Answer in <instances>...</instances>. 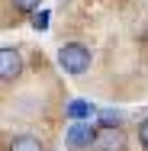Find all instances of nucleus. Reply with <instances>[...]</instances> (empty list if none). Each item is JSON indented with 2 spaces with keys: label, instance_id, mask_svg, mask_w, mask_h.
I'll list each match as a JSON object with an SVG mask.
<instances>
[{
  "label": "nucleus",
  "instance_id": "f257e3e1",
  "mask_svg": "<svg viewBox=\"0 0 148 151\" xmlns=\"http://www.w3.org/2000/svg\"><path fill=\"white\" fill-rule=\"evenodd\" d=\"M58 64L68 71V74H84V71L90 68V48H87V45H77V42L61 45V52H58Z\"/></svg>",
  "mask_w": 148,
  "mask_h": 151
},
{
  "label": "nucleus",
  "instance_id": "f03ea898",
  "mask_svg": "<svg viewBox=\"0 0 148 151\" xmlns=\"http://www.w3.org/2000/svg\"><path fill=\"white\" fill-rule=\"evenodd\" d=\"M90 148L93 151H126V135L119 132L116 125H100Z\"/></svg>",
  "mask_w": 148,
  "mask_h": 151
},
{
  "label": "nucleus",
  "instance_id": "7ed1b4c3",
  "mask_svg": "<svg viewBox=\"0 0 148 151\" xmlns=\"http://www.w3.org/2000/svg\"><path fill=\"white\" fill-rule=\"evenodd\" d=\"M19 71H23V58H19V52L10 48V45H3V48H0V77H3V81H16Z\"/></svg>",
  "mask_w": 148,
  "mask_h": 151
},
{
  "label": "nucleus",
  "instance_id": "20e7f679",
  "mask_svg": "<svg viewBox=\"0 0 148 151\" xmlns=\"http://www.w3.org/2000/svg\"><path fill=\"white\" fill-rule=\"evenodd\" d=\"M97 138V129L90 122H71L68 129V148H90Z\"/></svg>",
  "mask_w": 148,
  "mask_h": 151
},
{
  "label": "nucleus",
  "instance_id": "39448f33",
  "mask_svg": "<svg viewBox=\"0 0 148 151\" xmlns=\"http://www.w3.org/2000/svg\"><path fill=\"white\" fill-rule=\"evenodd\" d=\"M93 113H97V106H93V103H87V100H71V103H68V116H71L74 122L90 119Z\"/></svg>",
  "mask_w": 148,
  "mask_h": 151
},
{
  "label": "nucleus",
  "instance_id": "423d86ee",
  "mask_svg": "<svg viewBox=\"0 0 148 151\" xmlns=\"http://www.w3.org/2000/svg\"><path fill=\"white\" fill-rule=\"evenodd\" d=\"M6 151H45V148H42L39 138H32V135H19V138L10 142V148H6Z\"/></svg>",
  "mask_w": 148,
  "mask_h": 151
},
{
  "label": "nucleus",
  "instance_id": "0eeeda50",
  "mask_svg": "<svg viewBox=\"0 0 148 151\" xmlns=\"http://www.w3.org/2000/svg\"><path fill=\"white\" fill-rule=\"evenodd\" d=\"M13 6H16L19 13H35V10H39V0H13Z\"/></svg>",
  "mask_w": 148,
  "mask_h": 151
},
{
  "label": "nucleus",
  "instance_id": "6e6552de",
  "mask_svg": "<svg viewBox=\"0 0 148 151\" xmlns=\"http://www.w3.org/2000/svg\"><path fill=\"white\" fill-rule=\"evenodd\" d=\"M45 26H48V10H39L32 16V29H45Z\"/></svg>",
  "mask_w": 148,
  "mask_h": 151
},
{
  "label": "nucleus",
  "instance_id": "1a4fd4ad",
  "mask_svg": "<svg viewBox=\"0 0 148 151\" xmlns=\"http://www.w3.org/2000/svg\"><path fill=\"white\" fill-rule=\"evenodd\" d=\"M100 119H103V125H116V122H119V116L113 113V109H103V113H100Z\"/></svg>",
  "mask_w": 148,
  "mask_h": 151
},
{
  "label": "nucleus",
  "instance_id": "9d476101",
  "mask_svg": "<svg viewBox=\"0 0 148 151\" xmlns=\"http://www.w3.org/2000/svg\"><path fill=\"white\" fill-rule=\"evenodd\" d=\"M139 138H142V148L148 151V119L142 122V129H139Z\"/></svg>",
  "mask_w": 148,
  "mask_h": 151
}]
</instances>
